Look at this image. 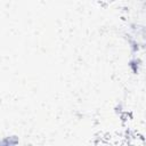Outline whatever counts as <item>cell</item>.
I'll return each instance as SVG.
<instances>
[{
  "mask_svg": "<svg viewBox=\"0 0 146 146\" xmlns=\"http://www.w3.org/2000/svg\"><path fill=\"white\" fill-rule=\"evenodd\" d=\"M18 138L16 136H5L0 138V146H16Z\"/></svg>",
  "mask_w": 146,
  "mask_h": 146,
  "instance_id": "6da1fadb",
  "label": "cell"
}]
</instances>
